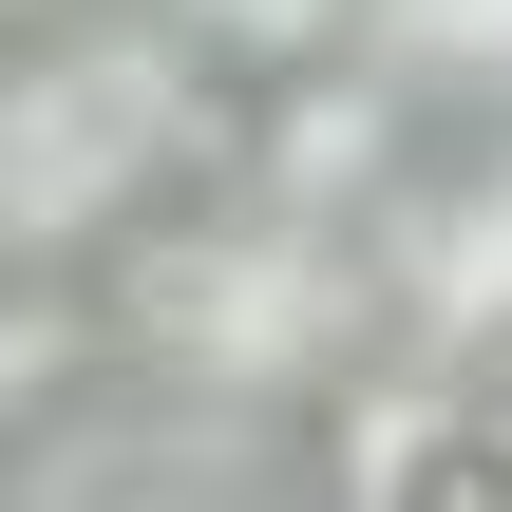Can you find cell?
<instances>
[{"mask_svg":"<svg viewBox=\"0 0 512 512\" xmlns=\"http://www.w3.org/2000/svg\"><path fill=\"white\" fill-rule=\"evenodd\" d=\"M228 152V76L171 57L133 0H76V19H19L0 38V266H114L190 171Z\"/></svg>","mask_w":512,"mask_h":512,"instance_id":"6da1fadb","label":"cell"},{"mask_svg":"<svg viewBox=\"0 0 512 512\" xmlns=\"http://www.w3.org/2000/svg\"><path fill=\"white\" fill-rule=\"evenodd\" d=\"M95 342H133L152 380H209V399H304L380 342V285H361V228L228 190V209H152L95 266Z\"/></svg>","mask_w":512,"mask_h":512,"instance_id":"7a4b0ae2","label":"cell"},{"mask_svg":"<svg viewBox=\"0 0 512 512\" xmlns=\"http://www.w3.org/2000/svg\"><path fill=\"white\" fill-rule=\"evenodd\" d=\"M361 285H380V323H399L437 380H494L512 361V133L399 171V190L361 209Z\"/></svg>","mask_w":512,"mask_h":512,"instance_id":"3957f363","label":"cell"},{"mask_svg":"<svg viewBox=\"0 0 512 512\" xmlns=\"http://www.w3.org/2000/svg\"><path fill=\"white\" fill-rule=\"evenodd\" d=\"M399 171H418V114H399L361 57H304V76H266V133H247V190H266V209H304V228H361Z\"/></svg>","mask_w":512,"mask_h":512,"instance_id":"277c9868","label":"cell"},{"mask_svg":"<svg viewBox=\"0 0 512 512\" xmlns=\"http://www.w3.org/2000/svg\"><path fill=\"white\" fill-rule=\"evenodd\" d=\"M342 38H361V76H380L399 114H475V133H512V0H361Z\"/></svg>","mask_w":512,"mask_h":512,"instance_id":"5b68a950","label":"cell"},{"mask_svg":"<svg viewBox=\"0 0 512 512\" xmlns=\"http://www.w3.org/2000/svg\"><path fill=\"white\" fill-rule=\"evenodd\" d=\"M133 19H152L171 57H209V76H247V95H266V76L342 57V19H361V0H133Z\"/></svg>","mask_w":512,"mask_h":512,"instance_id":"8992f818","label":"cell"},{"mask_svg":"<svg viewBox=\"0 0 512 512\" xmlns=\"http://www.w3.org/2000/svg\"><path fill=\"white\" fill-rule=\"evenodd\" d=\"M95 512H190V494H95Z\"/></svg>","mask_w":512,"mask_h":512,"instance_id":"52a82bcc","label":"cell"},{"mask_svg":"<svg viewBox=\"0 0 512 512\" xmlns=\"http://www.w3.org/2000/svg\"><path fill=\"white\" fill-rule=\"evenodd\" d=\"M0 512H19V494H0Z\"/></svg>","mask_w":512,"mask_h":512,"instance_id":"ba28073f","label":"cell"},{"mask_svg":"<svg viewBox=\"0 0 512 512\" xmlns=\"http://www.w3.org/2000/svg\"><path fill=\"white\" fill-rule=\"evenodd\" d=\"M494 512H512V494H494Z\"/></svg>","mask_w":512,"mask_h":512,"instance_id":"9c48e42d","label":"cell"}]
</instances>
